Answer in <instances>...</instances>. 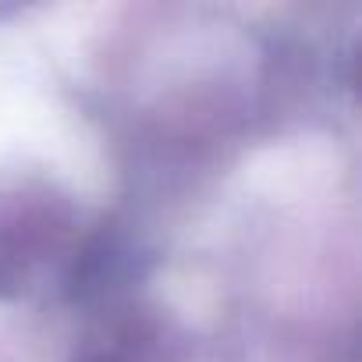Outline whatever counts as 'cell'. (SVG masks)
<instances>
[{
  "label": "cell",
  "instance_id": "cell-1",
  "mask_svg": "<svg viewBox=\"0 0 362 362\" xmlns=\"http://www.w3.org/2000/svg\"><path fill=\"white\" fill-rule=\"evenodd\" d=\"M110 228L40 170L0 174V302H78Z\"/></svg>",
  "mask_w": 362,
  "mask_h": 362
},
{
  "label": "cell",
  "instance_id": "cell-2",
  "mask_svg": "<svg viewBox=\"0 0 362 362\" xmlns=\"http://www.w3.org/2000/svg\"><path fill=\"white\" fill-rule=\"evenodd\" d=\"M177 358H181V337L174 323L160 309L132 295L93 305L68 355V362H177Z\"/></svg>",
  "mask_w": 362,
  "mask_h": 362
}]
</instances>
